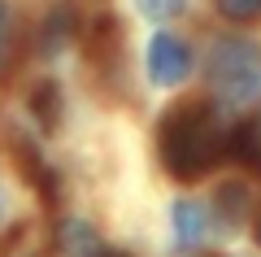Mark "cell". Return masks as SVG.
Instances as JSON below:
<instances>
[{"label":"cell","instance_id":"obj_1","mask_svg":"<svg viewBox=\"0 0 261 257\" xmlns=\"http://www.w3.org/2000/svg\"><path fill=\"white\" fill-rule=\"evenodd\" d=\"M157 144H161V161H166V170L174 179H200L226 157L231 131H226V118L218 109L187 101L161 122Z\"/></svg>","mask_w":261,"mask_h":257},{"label":"cell","instance_id":"obj_2","mask_svg":"<svg viewBox=\"0 0 261 257\" xmlns=\"http://www.w3.org/2000/svg\"><path fill=\"white\" fill-rule=\"evenodd\" d=\"M209 83L231 105H244L261 96V48L252 39L226 35L209 48Z\"/></svg>","mask_w":261,"mask_h":257},{"label":"cell","instance_id":"obj_3","mask_svg":"<svg viewBox=\"0 0 261 257\" xmlns=\"http://www.w3.org/2000/svg\"><path fill=\"white\" fill-rule=\"evenodd\" d=\"M187 70H192V53H187L183 39L166 35V31L152 35V44H148V74H152V83H157V87H174V83L187 79Z\"/></svg>","mask_w":261,"mask_h":257},{"label":"cell","instance_id":"obj_4","mask_svg":"<svg viewBox=\"0 0 261 257\" xmlns=\"http://www.w3.org/2000/svg\"><path fill=\"white\" fill-rule=\"evenodd\" d=\"M170 214H174V236H178V244H183V248H192L196 240H200V231L209 227L205 209H200L196 201H178Z\"/></svg>","mask_w":261,"mask_h":257},{"label":"cell","instance_id":"obj_5","mask_svg":"<svg viewBox=\"0 0 261 257\" xmlns=\"http://www.w3.org/2000/svg\"><path fill=\"white\" fill-rule=\"evenodd\" d=\"M235 153H240L252 170H261V113H252V118L235 131Z\"/></svg>","mask_w":261,"mask_h":257},{"label":"cell","instance_id":"obj_6","mask_svg":"<svg viewBox=\"0 0 261 257\" xmlns=\"http://www.w3.org/2000/svg\"><path fill=\"white\" fill-rule=\"evenodd\" d=\"M61 244H65V253L87 257V253H96V248H100V240H96V231H92V227H83L79 218H70V222L61 227Z\"/></svg>","mask_w":261,"mask_h":257},{"label":"cell","instance_id":"obj_7","mask_svg":"<svg viewBox=\"0 0 261 257\" xmlns=\"http://www.w3.org/2000/svg\"><path fill=\"white\" fill-rule=\"evenodd\" d=\"M13 35H18V31H13V9L0 0V74L13 65V48H18V39H13Z\"/></svg>","mask_w":261,"mask_h":257},{"label":"cell","instance_id":"obj_8","mask_svg":"<svg viewBox=\"0 0 261 257\" xmlns=\"http://www.w3.org/2000/svg\"><path fill=\"white\" fill-rule=\"evenodd\" d=\"M140 5V13L144 18H152V22H166V18H174L178 9H183L187 0H135Z\"/></svg>","mask_w":261,"mask_h":257},{"label":"cell","instance_id":"obj_9","mask_svg":"<svg viewBox=\"0 0 261 257\" xmlns=\"http://www.w3.org/2000/svg\"><path fill=\"white\" fill-rule=\"evenodd\" d=\"M70 22H74V18H70L65 9L53 13V22H48V31H44V53H48V57L61 48V39H65V31H70Z\"/></svg>","mask_w":261,"mask_h":257},{"label":"cell","instance_id":"obj_10","mask_svg":"<svg viewBox=\"0 0 261 257\" xmlns=\"http://www.w3.org/2000/svg\"><path fill=\"white\" fill-rule=\"evenodd\" d=\"M31 105L39 109V118H44V127L53 131V127H57V87H53V83H44V87L35 92V101H31Z\"/></svg>","mask_w":261,"mask_h":257},{"label":"cell","instance_id":"obj_11","mask_svg":"<svg viewBox=\"0 0 261 257\" xmlns=\"http://www.w3.org/2000/svg\"><path fill=\"white\" fill-rule=\"evenodd\" d=\"M218 9H222L226 18H235V22H248V18L261 13V0H218Z\"/></svg>","mask_w":261,"mask_h":257},{"label":"cell","instance_id":"obj_12","mask_svg":"<svg viewBox=\"0 0 261 257\" xmlns=\"http://www.w3.org/2000/svg\"><path fill=\"white\" fill-rule=\"evenodd\" d=\"M0 218H5V192H0Z\"/></svg>","mask_w":261,"mask_h":257},{"label":"cell","instance_id":"obj_13","mask_svg":"<svg viewBox=\"0 0 261 257\" xmlns=\"http://www.w3.org/2000/svg\"><path fill=\"white\" fill-rule=\"evenodd\" d=\"M257 240H261V214H257Z\"/></svg>","mask_w":261,"mask_h":257}]
</instances>
